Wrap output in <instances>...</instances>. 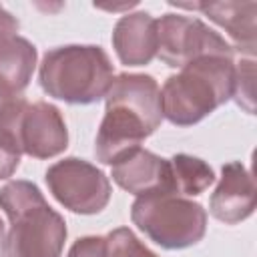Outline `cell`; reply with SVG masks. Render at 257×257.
I'll use <instances>...</instances> for the list:
<instances>
[{
  "label": "cell",
  "mask_w": 257,
  "mask_h": 257,
  "mask_svg": "<svg viewBox=\"0 0 257 257\" xmlns=\"http://www.w3.org/2000/svg\"><path fill=\"white\" fill-rule=\"evenodd\" d=\"M235 60L229 56H201L171 74L161 88L163 118L177 126H191L225 104L233 94Z\"/></svg>",
  "instance_id": "2"
},
{
  "label": "cell",
  "mask_w": 257,
  "mask_h": 257,
  "mask_svg": "<svg viewBox=\"0 0 257 257\" xmlns=\"http://www.w3.org/2000/svg\"><path fill=\"white\" fill-rule=\"evenodd\" d=\"M44 179L52 197L72 213L96 215L110 201L108 177L84 159L66 157L56 161L48 167Z\"/></svg>",
  "instance_id": "5"
},
{
  "label": "cell",
  "mask_w": 257,
  "mask_h": 257,
  "mask_svg": "<svg viewBox=\"0 0 257 257\" xmlns=\"http://www.w3.org/2000/svg\"><path fill=\"white\" fill-rule=\"evenodd\" d=\"M20 151L34 159H52L68 147V131L60 110L44 100L28 102L24 98L16 122Z\"/></svg>",
  "instance_id": "7"
},
{
  "label": "cell",
  "mask_w": 257,
  "mask_h": 257,
  "mask_svg": "<svg viewBox=\"0 0 257 257\" xmlns=\"http://www.w3.org/2000/svg\"><path fill=\"white\" fill-rule=\"evenodd\" d=\"M231 98L249 114L255 112V62L253 58H241L235 62L233 74V94Z\"/></svg>",
  "instance_id": "16"
},
{
  "label": "cell",
  "mask_w": 257,
  "mask_h": 257,
  "mask_svg": "<svg viewBox=\"0 0 257 257\" xmlns=\"http://www.w3.org/2000/svg\"><path fill=\"white\" fill-rule=\"evenodd\" d=\"M106 104L122 106L141 116L147 126L155 133L163 122L161 110V88L151 74L122 72L116 74L104 96Z\"/></svg>",
  "instance_id": "11"
},
{
  "label": "cell",
  "mask_w": 257,
  "mask_h": 257,
  "mask_svg": "<svg viewBox=\"0 0 257 257\" xmlns=\"http://www.w3.org/2000/svg\"><path fill=\"white\" fill-rule=\"evenodd\" d=\"M255 201V183L245 165L239 161L223 165L219 185L209 199V213L225 225H237L253 215Z\"/></svg>",
  "instance_id": "9"
},
{
  "label": "cell",
  "mask_w": 257,
  "mask_h": 257,
  "mask_svg": "<svg viewBox=\"0 0 257 257\" xmlns=\"http://www.w3.org/2000/svg\"><path fill=\"white\" fill-rule=\"evenodd\" d=\"M0 209L10 219L0 257H60L66 223L30 181H10L0 189Z\"/></svg>",
  "instance_id": "1"
},
{
  "label": "cell",
  "mask_w": 257,
  "mask_h": 257,
  "mask_svg": "<svg viewBox=\"0 0 257 257\" xmlns=\"http://www.w3.org/2000/svg\"><path fill=\"white\" fill-rule=\"evenodd\" d=\"M20 157H22V151L18 147V143L0 131V181L4 179H10L18 165H20Z\"/></svg>",
  "instance_id": "18"
},
{
  "label": "cell",
  "mask_w": 257,
  "mask_h": 257,
  "mask_svg": "<svg viewBox=\"0 0 257 257\" xmlns=\"http://www.w3.org/2000/svg\"><path fill=\"white\" fill-rule=\"evenodd\" d=\"M36 46L22 36L0 40V82L16 96L30 84L36 68Z\"/></svg>",
  "instance_id": "14"
},
{
  "label": "cell",
  "mask_w": 257,
  "mask_h": 257,
  "mask_svg": "<svg viewBox=\"0 0 257 257\" xmlns=\"http://www.w3.org/2000/svg\"><path fill=\"white\" fill-rule=\"evenodd\" d=\"M133 223L163 249H187L197 245L207 231L203 205L177 193L141 195L131 205Z\"/></svg>",
  "instance_id": "4"
},
{
  "label": "cell",
  "mask_w": 257,
  "mask_h": 257,
  "mask_svg": "<svg viewBox=\"0 0 257 257\" xmlns=\"http://www.w3.org/2000/svg\"><path fill=\"white\" fill-rule=\"evenodd\" d=\"M110 167L112 181L137 197L151 193H177L171 163L143 147L133 149Z\"/></svg>",
  "instance_id": "8"
},
{
  "label": "cell",
  "mask_w": 257,
  "mask_h": 257,
  "mask_svg": "<svg viewBox=\"0 0 257 257\" xmlns=\"http://www.w3.org/2000/svg\"><path fill=\"white\" fill-rule=\"evenodd\" d=\"M18 20L16 16H12L4 6H0V40L8 38V36H16L18 32Z\"/></svg>",
  "instance_id": "20"
},
{
  "label": "cell",
  "mask_w": 257,
  "mask_h": 257,
  "mask_svg": "<svg viewBox=\"0 0 257 257\" xmlns=\"http://www.w3.org/2000/svg\"><path fill=\"white\" fill-rule=\"evenodd\" d=\"M199 10L229 34L233 42L231 48H237L241 54H247L249 58H253L257 48V28H255L257 2L253 0L201 2Z\"/></svg>",
  "instance_id": "13"
},
{
  "label": "cell",
  "mask_w": 257,
  "mask_h": 257,
  "mask_svg": "<svg viewBox=\"0 0 257 257\" xmlns=\"http://www.w3.org/2000/svg\"><path fill=\"white\" fill-rule=\"evenodd\" d=\"M151 135L153 131L141 116L122 106L106 104L94 141V155L102 165H114L126 153L139 149L141 143Z\"/></svg>",
  "instance_id": "10"
},
{
  "label": "cell",
  "mask_w": 257,
  "mask_h": 257,
  "mask_svg": "<svg viewBox=\"0 0 257 257\" xmlns=\"http://www.w3.org/2000/svg\"><path fill=\"white\" fill-rule=\"evenodd\" d=\"M169 163H171V173H173L177 195L195 197V195L205 193L215 183L213 169L199 157L179 153Z\"/></svg>",
  "instance_id": "15"
},
{
  "label": "cell",
  "mask_w": 257,
  "mask_h": 257,
  "mask_svg": "<svg viewBox=\"0 0 257 257\" xmlns=\"http://www.w3.org/2000/svg\"><path fill=\"white\" fill-rule=\"evenodd\" d=\"M106 257H157L128 227L112 229L106 237Z\"/></svg>",
  "instance_id": "17"
},
{
  "label": "cell",
  "mask_w": 257,
  "mask_h": 257,
  "mask_svg": "<svg viewBox=\"0 0 257 257\" xmlns=\"http://www.w3.org/2000/svg\"><path fill=\"white\" fill-rule=\"evenodd\" d=\"M12 98H16V94H12V92H10V90L0 82V108H2L8 100H12Z\"/></svg>",
  "instance_id": "21"
},
{
  "label": "cell",
  "mask_w": 257,
  "mask_h": 257,
  "mask_svg": "<svg viewBox=\"0 0 257 257\" xmlns=\"http://www.w3.org/2000/svg\"><path fill=\"white\" fill-rule=\"evenodd\" d=\"M114 78L108 54L94 44H66L42 56V90L68 104H92L106 96Z\"/></svg>",
  "instance_id": "3"
},
{
  "label": "cell",
  "mask_w": 257,
  "mask_h": 257,
  "mask_svg": "<svg viewBox=\"0 0 257 257\" xmlns=\"http://www.w3.org/2000/svg\"><path fill=\"white\" fill-rule=\"evenodd\" d=\"M2 239H4V223L0 219V245H2Z\"/></svg>",
  "instance_id": "22"
},
{
  "label": "cell",
  "mask_w": 257,
  "mask_h": 257,
  "mask_svg": "<svg viewBox=\"0 0 257 257\" xmlns=\"http://www.w3.org/2000/svg\"><path fill=\"white\" fill-rule=\"evenodd\" d=\"M66 257H106V241L98 235H86L72 243Z\"/></svg>",
  "instance_id": "19"
},
{
  "label": "cell",
  "mask_w": 257,
  "mask_h": 257,
  "mask_svg": "<svg viewBox=\"0 0 257 257\" xmlns=\"http://www.w3.org/2000/svg\"><path fill=\"white\" fill-rule=\"evenodd\" d=\"M112 48L126 66L149 64L159 50L157 20L149 12H131L116 20L112 28Z\"/></svg>",
  "instance_id": "12"
},
{
  "label": "cell",
  "mask_w": 257,
  "mask_h": 257,
  "mask_svg": "<svg viewBox=\"0 0 257 257\" xmlns=\"http://www.w3.org/2000/svg\"><path fill=\"white\" fill-rule=\"evenodd\" d=\"M159 50L157 56L173 68H183L201 56H229L233 58L231 44L199 18L183 14H165L157 20Z\"/></svg>",
  "instance_id": "6"
}]
</instances>
